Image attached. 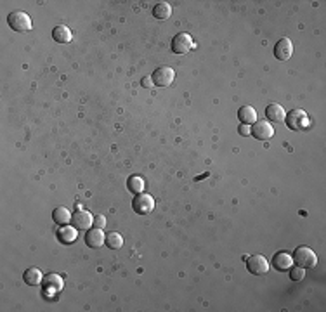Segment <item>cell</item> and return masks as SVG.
<instances>
[{"mask_svg":"<svg viewBox=\"0 0 326 312\" xmlns=\"http://www.w3.org/2000/svg\"><path fill=\"white\" fill-rule=\"evenodd\" d=\"M94 225L97 229H104L106 227V217L104 215H96L94 217Z\"/></svg>","mask_w":326,"mask_h":312,"instance_id":"24","label":"cell"},{"mask_svg":"<svg viewBox=\"0 0 326 312\" xmlns=\"http://www.w3.org/2000/svg\"><path fill=\"white\" fill-rule=\"evenodd\" d=\"M7 23H9L11 28L14 31H18V33H25V31L31 30L30 16L26 13H23V11H14V13H11L7 16Z\"/></svg>","mask_w":326,"mask_h":312,"instance_id":"2","label":"cell"},{"mask_svg":"<svg viewBox=\"0 0 326 312\" xmlns=\"http://www.w3.org/2000/svg\"><path fill=\"white\" fill-rule=\"evenodd\" d=\"M153 16L156 19H168L172 16V6L167 2H160L153 7Z\"/></svg>","mask_w":326,"mask_h":312,"instance_id":"19","label":"cell"},{"mask_svg":"<svg viewBox=\"0 0 326 312\" xmlns=\"http://www.w3.org/2000/svg\"><path fill=\"white\" fill-rule=\"evenodd\" d=\"M72 213H70V210L66 208V206H57V208H54L52 212V220L56 222L57 225H68L70 222H72Z\"/></svg>","mask_w":326,"mask_h":312,"instance_id":"16","label":"cell"},{"mask_svg":"<svg viewBox=\"0 0 326 312\" xmlns=\"http://www.w3.org/2000/svg\"><path fill=\"white\" fill-rule=\"evenodd\" d=\"M290 278L292 281H302L305 278V269L302 267H290Z\"/></svg>","mask_w":326,"mask_h":312,"instance_id":"23","label":"cell"},{"mask_svg":"<svg viewBox=\"0 0 326 312\" xmlns=\"http://www.w3.org/2000/svg\"><path fill=\"white\" fill-rule=\"evenodd\" d=\"M292 259H293V262L302 269H312V267H316V264H317L316 253H314L309 247H298L295 252H293Z\"/></svg>","mask_w":326,"mask_h":312,"instance_id":"1","label":"cell"},{"mask_svg":"<svg viewBox=\"0 0 326 312\" xmlns=\"http://www.w3.org/2000/svg\"><path fill=\"white\" fill-rule=\"evenodd\" d=\"M77 234H78V229L75 225H61L57 229V240L64 245H72L77 240Z\"/></svg>","mask_w":326,"mask_h":312,"instance_id":"13","label":"cell"},{"mask_svg":"<svg viewBox=\"0 0 326 312\" xmlns=\"http://www.w3.org/2000/svg\"><path fill=\"white\" fill-rule=\"evenodd\" d=\"M141 85H143L144 89H151L155 84H153V78H149V76H144L143 80H141Z\"/></svg>","mask_w":326,"mask_h":312,"instance_id":"25","label":"cell"},{"mask_svg":"<svg viewBox=\"0 0 326 312\" xmlns=\"http://www.w3.org/2000/svg\"><path fill=\"white\" fill-rule=\"evenodd\" d=\"M23 279H25V283L30 284V286H40V284L44 283V274H42L38 267H30L25 271Z\"/></svg>","mask_w":326,"mask_h":312,"instance_id":"14","label":"cell"},{"mask_svg":"<svg viewBox=\"0 0 326 312\" xmlns=\"http://www.w3.org/2000/svg\"><path fill=\"white\" fill-rule=\"evenodd\" d=\"M245 260H246V269L255 276L266 274V272L269 271V262H267V259L264 255H252Z\"/></svg>","mask_w":326,"mask_h":312,"instance_id":"6","label":"cell"},{"mask_svg":"<svg viewBox=\"0 0 326 312\" xmlns=\"http://www.w3.org/2000/svg\"><path fill=\"white\" fill-rule=\"evenodd\" d=\"M193 47V38L187 33H179L172 38V50L175 54H187Z\"/></svg>","mask_w":326,"mask_h":312,"instance_id":"8","label":"cell"},{"mask_svg":"<svg viewBox=\"0 0 326 312\" xmlns=\"http://www.w3.org/2000/svg\"><path fill=\"white\" fill-rule=\"evenodd\" d=\"M52 38L56 42H59V44H68V42H72L73 35H72V30L68 28V26H56V28L52 30Z\"/></svg>","mask_w":326,"mask_h":312,"instance_id":"18","label":"cell"},{"mask_svg":"<svg viewBox=\"0 0 326 312\" xmlns=\"http://www.w3.org/2000/svg\"><path fill=\"white\" fill-rule=\"evenodd\" d=\"M153 78V84L155 87H160V89H165V87H170L172 82L175 78V73L170 66H160L158 69H155V73L151 75Z\"/></svg>","mask_w":326,"mask_h":312,"instance_id":"4","label":"cell"},{"mask_svg":"<svg viewBox=\"0 0 326 312\" xmlns=\"http://www.w3.org/2000/svg\"><path fill=\"white\" fill-rule=\"evenodd\" d=\"M106 245H108V248L111 250H118L121 248V245H123V238H121L120 232H108V236H106Z\"/></svg>","mask_w":326,"mask_h":312,"instance_id":"22","label":"cell"},{"mask_svg":"<svg viewBox=\"0 0 326 312\" xmlns=\"http://www.w3.org/2000/svg\"><path fill=\"white\" fill-rule=\"evenodd\" d=\"M239 135H250V125H239Z\"/></svg>","mask_w":326,"mask_h":312,"instance_id":"26","label":"cell"},{"mask_svg":"<svg viewBox=\"0 0 326 312\" xmlns=\"http://www.w3.org/2000/svg\"><path fill=\"white\" fill-rule=\"evenodd\" d=\"M72 224L80 231H89L90 225L94 224V217L92 213L87 212V210H78L77 213L72 217Z\"/></svg>","mask_w":326,"mask_h":312,"instance_id":"10","label":"cell"},{"mask_svg":"<svg viewBox=\"0 0 326 312\" xmlns=\"http://www.w3.org/2000/svg\"><path fill=\"white\" fill-rule=\"evenodd\" d=\"M250 134L258 140H269L274 135V127L266 120L255 122L253 127H250Z\"/></svg>","mask_w":326,"mask_h":312,"instance_id":"7","label":"cell"},{"mask_svg":"<svg viewBox=\"0 0 326 312\" xmlns=\"http://www.w3.org/2000/svg\"><path fill=\"white\" fill-rule=\"evenodd\" d=\"M266 116H267V120H269V122L281 123V122H285L286 111H285V109H283L281 104L271 103L269 106L266 108Z\"/></svg>","mask_w":326,"mask_h":312,"instance_id":"12","label":"cell"},{"mask_svg":"<svg viewBox=\"0 0 326 312\" xmlns=\"http://www.w3.org/2000/svg\"><path fill=\"white\" fill-rule=\"evenodd\" d=\"M85 243L90 248H99L106 243V234L103 232V229H89L87 234H85Z\"/></svg>","mask_w":326,"mask_h":312,"instance_id":"11","label":"cell"},{"mask_svg":"<svg viewBox=\"0 0 326 312\" xmlns=\"http://www.w3.org/2000/svg\"><path fill=\"white\" fill-rule=\"evenodd\" d=\"M293 264V259L290 253L286 252H278L276 255L273 257V265L278 269V271H288Z\"/></svg>","mask_w":326,"mask_h":312,"instance_id":"15","label":"cell"},{"mask_svg":"<svg viewBox=\"0 0 326 312\" xmlns=\"http://www.w3.org/2000/svg\"><path fill=\"white\" fill-rule=\"evenodd\" d=\"M286 125H288V128H292V130H302V128H305L309 125V116L307 113L304 111V109H292V111L286 113Z\"/></svg>","mask_w":326,"mask_h":312,"instance_id":"3","label":"cell"},{"mask_svg":"<svg viewBox=\"0 0 326 312\" xmlns=\"http://www.w3.org/2000/svg\"><path fill=\"white\" fill-rule=\"evenodd\" d=\"M44 284L47 290L56 293V291H59L62 288V279H61V276H57V274H49L44 278Z\"/></svg>","mask_w":326,"mask_h":312,"instance_id":"20","label":"cell"},{"mask_svg":"<svg viewBox=\"0 0 326 312\" xmlns=\"http://www.w3.org/2000/svg\"><path fill=\"white\" fill-rule=\"evenodd\" d=\"M238 118H239V122L241 123H245V125H250V123H255L257 122V111L252 108V106H241L238 109Z\"/></svg>","mask_w":326,"mask_h":312,"instance_id":"17","label":"cell"},{"mask_svg":"<svg viewBox=\"0 0 326 312\" xmlns=\"http://www.w3.org/2000/svg\"><path fill=\"white\" fill-rule=\"evenodd\" d=\"M132 208L136 210V213H139V215H148V213H151L153 210H155V200H153V196H149V194H136V198H134L132 201Z\"/></svg>","mask_w":326,"mask_h":312,"instance_id":"5","label":"cell"},{"mask_svg":"<svg viewBox=\"0 0 326 312\" xmlns=\"http://www.w3.org/2000/svg\"><path fill=\"white\" fill-rule=\"evenodd\" d=\"M293 54V44L290 38H280V40L276 42V45H274V57L280 61H286L290 59Z\"/></svg>","mask_w":326,"mask_h":312,"instance_id":"9","label":"cell"},{"mask_svg":"<svg viewBox=\"0 0 326 312\" xmlns=\"http://www.w3.org/2000/svg\"><path fill=\"white\" fill-rule=\"evenodd\" d=\"M127 187L128 191L134 194H141L144 191V181L139 177V175H131L127 181Z\"/></svg>","mask_w":326,"mask_h":312,"instance_id":"21","label":"cell"}]
</instances>
